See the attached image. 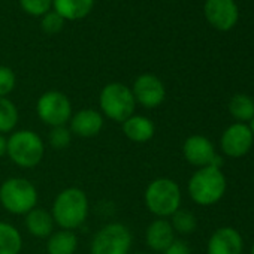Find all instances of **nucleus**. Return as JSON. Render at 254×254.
<instances>
[{"mask_svg": "<svg viewBox=\"0 0 254 254\" xmlns=\"http://www.w3.org/2000/svg\"><path fill=\"white\" fill-rule=\"evenodd\" d=\"M163 254H191L190 247L184 242V241H178L175 239L165 251Z\"/></svg>", "mask_w": 254, "mask_h": 254, "instance_id": "cd10ccee", "label": "nucleus"}, {"mask_svg": "<svg viewBox=\"0 0 254 254\" xmlns=\"http://www.w3.org/2000/svg\"><path fill=\"white\" fill-rule=\"evenodd\" d=\"M248 126H250V129H251V132H253V136H254V118L250 121V124H248Z\"/></svg>", "mask_w": 254, "mask_h": 254, "instance_id": "c756f323", "label": "nucleus"}, {"mask_svg": "<svg viewBox=\"0 0 254 254\" xmlns=\"http://www.w3.org/2000/svg\"><path fill=\"white\" fill-rule=\"evenodd\" d=\"M38 190L33 183L23 177L8 178L0 186V203L15 215H26L38 205Z\"/></svg>", "mask_w": 254, "mask_h": 254, "instance_id": "39448f33", "label": "nucleus"}, {"mask_svg": "<svg viewBox=\"0 0 254 254\" xmlns=\"http://www.w3.org/2000/svg\"><path fill=\"white\" fill-rule=\"evenodd\" d=\"M15 73L8 66H0V97H6L15 88Z\"/></svg>", "mask_w": 254, "mask_h": 254, "instance_id": "a878e982", "label": "nucleus"}, {"mask_svg": "<svg viewBox=\"0 0 254 254\" xmlns=\"http://www.w3.org/2000/svg\"><path fill=\"white\" fill-rule=\"evenodd\" d=\"M24 12L33 17H44L53 8V0H20Z\"/></svg>", "mask_w": 254, "mask_h": 254, "instance_id": "393cba45", "label": "nucleus"}, {"mask_svg": "<svg viewBox=\"0 0 254 254\" xmlns=\"http://www.w3.org/2000/svg\"><path fill=\"white\" fill-rule=\"evenodd\" d=\"M132 93L135 102L147 109H154L160 106L166 99V87L163 81L153 73L139 75L133 82Z\"/></svg>", "mask_w": 254, "mask_h": 254, "instance_id": "9b49d317", "label": "nucleus"}, {"mask_svg": "<svg viewBox=\"0 0 254 254\" xmlns=\"http://www.w3.org/2000/svg\"><path fill=\"white\" fill-rule=\"evenodd\" d=\"M20 114L17 105L8 97H0V135L14 132Z\"/></svg>", "mask_w": 254, "mask_h": 254, "instance_id": "4be33fe9", "label": "nucleus"}, {"mask_svg": "<svg viewBox=\"0 0 254 254\" xmlns=\"http://www.w3.org/2000/svg\"><path fill=\"white\" fill-rule=\"evenodd\" d=\"M6 154L18 168L33 169L44 159L45 144L42 138L33 130H17L8 138Z\"/></svg>", "mask_w": 254, "mask_h": 254, "instance_id": "20e7f679", "label": "nucleus"}, {"mask_svg": "<svg viewBox=\"0 0 254 254\" xmlns=\"http://www.w3.org/2000/svg\"><path fill=\"white\" fill-rule=\"evenodd\" d=\"M132 232L123 223H108L91 239V254H130Z\"/></svg>", "mask_w": 254, "mask_h": 254, "instance_id": "0eeeda50", "label": "nucleus"}, {"mask_svg": "<svg viewBox=\"0 0 254 254\" xmlns=\"http://www.w3.org/2000/svg\"><path fill=\"white\" fill-rule=\"evenodd\" d=\"M227 181L220 168H199L189 180V194L191 200L200 206H211L220 202L226 193Z\"/></svg>", "mask_w": 254, "mask_h": 254, "instance_id": "f03ea898", "label": "nucleus"}, {"mask_svg": "<svg viewBox=\"0 0 254 254\" xmlns=\"http://www.w3.org/2000/svg\"><path fill=\"white\" fill-rule=\"evenodd\" d=\"M183 156L196 168L215 166L221 169V157L217 154L214 144L203 135L189 136L183 144Z\"/></svg>", "mask_w": 254, "mask_h": 254, "instance_id": "9d476101", "label": "nucleus"}, {"mask_svg": "<svg viewBox=\"0 0 254 254\" xmlns=\"http://www.w3.org/2000/svg\"><path fill=\"white\" fill-rule=\"evenodd\" d=\"M133 254H148V253H133Z\"/></svg>", "mask_w": 254, "mask_h": 254, "instance_id": "2f4dec72", "label": "nucleus"}, {"mask_svg": "<svg viewBox=\"0 0 254 254\" xmlns=\"http://www.w3.org/2000/svg\"><path fill=\"white\" fill-rule=\"evenodd\" d=\"M42 30L48 35H56L59 32H62L63 26H64V20L56 12V11H50L42 17L41 21Z\"/></svg>", "mask_w": 254, "mask_h": 254, "instance_id": "bb28decb", "label": "nucleus"}, {"mask_svg": "<svg viewBox=\"0 0 254 254\" xmlns=\"http://www.w3.org/2000/svg\"><path fill=\"white\" fill-rule=\"evenodd\" d=\"M23 236L11 223L0 221V254H20Z\"/></svg>", "mask_w": 254, "mask_h": 254, "instance_id": "412c9836", "label": "nucleus"}, {"mask_svg": "<svg viewBox=\"0 0 254 254\" xmlns=\"http://www.w3.org/2000/svg\"><path fill=\"white\" fill-rule=\"evenodd\" d=\"M254 144V136L248 124L233 123L223 132L220 138V148L226 157L241 159L247 156Z\"/></svg>", "mask_w": 254, "mask_h": 254, "instance_id": "1a4fd4ad", "label": "nucleus"}, {"mask_svg": "<svg viewBox=\"0 0 254 254\" xmlns=\"http://www.w3.org/2000/svg\"><path fill=\"white\" fill-rule=\"evenodd\" d=\"M94 6V0H53L54 11L66 21L85 18Z\"/></svg>", "mask_w": 254, "mask_h": 254, "instance_id": "a211bd4d", "label": "nucleus"}, {"mask_svg": "<svg viewBox=\"0 0 254 254\" xmlns=\"http://www.w3.org/2000/svg\"><path fill=\"white\" fill-rule=\"evenodd\" d=\"M121 129L124 136L136 144L148 142L156 135V126L151 118L145 115H136L133 114L126 121L121 123Z\"/></svg>", "mask_w": 254, "mask_h": 254, "instance_id": "dca6fc26", "label": "nucleus"}, {"mask_svg": "<svg viewBox=\"0 0 254 254\" xmlns=\"http://www.w3.org/2000/svg\"><path fill=\"white\" fill-rule=\"evenodd\" d=\"M48 142L54 150H64L72 142V132L67 126L51 127L48 133Z\"/></svg>", "mask_w": 254, "mask_h": 254, "instance_id": "b1692460", "label": "nucleus"}, {"mask_svg": "<svg viewBox=\"0 0 254 254\" xmlns=\"http://www.w3.org/2000/svg\"><path fill=\"white\" fill-rule=\"evenodd\" d=\"M251 254H254V242H253V245H251Z\"/></svg>", "mask_w": 254, "mask_h": 254, "instance_id": "7c9ffc66", "label": "nucleus"}, {"mask_svg": "<svg viewBox=\"0 0 254 254\" xmlns=\"http://www.w3.org/2000/svg\"><path fill=\"white\" fill-rule=\"evenodd\" d=\"M144 200L153 215L166 218L181 208V189L178 183L171 178H156L147 186Z\"/></svg>", "mask_w": 254, "mask_h": 254, "instance_id": "7ed1b4c3", "label": "nucleus"}, {"mask_svg": "<svg viewBox=\"0 0 254 254\" xmlns=\"http://www.w3.org/2000/svg\"><path fill=\"white\" fill-rule=\"evenodd\" d=\"M206 21L220 32H229L239 18V9L235 0H206L203 6Z\"/></svg>", "mask_w": 254, "mask_h": 254, "instance_id": "f8f14e48", "label": "nucleus"}, {"mask_svg": "<svg viewBox=\"0 0 254 254\" xmlns=\"http://www.w3.org/2000/svg\"><path fill=\"white\" fill-rule=\"evenodd\" d=\"M175 241V230L169 220L156 218L145 229L147 247L156 253H163Z\"/></svg>", "mask_w": 254, "mask_h": 254, "instance_id": "2eb2a0df", "label": "nucleus"}, {"mask_svg": "<svg viewBox=\"0 0 254 254\" xmlns=\"http://www.w3.org/2000/svg\"><path fill=\"white\" fill-rule=\"evenodd\" d=\"M67 124H69L72 135L88 139V138L97 136L102 132L103 124H105V117L102 115V112L93 108H85V109H79L78 112H75Z\"/></svg>", "mask_w": 254, "mask_h": 254, "instance_id": "ddd939ff", "label": "nucleus"}, {"mask_svg": "<svg viewBox=\"0 0 254 254\" xmlns=\"http://www.w3.org/2000/svg\"><path fill=\"white\" fill-rule=\"evenodd\" d=\"M229 114L233 117L235 123L250 124L254 118V99L245 93L233 94L229 100Z\"/></svg>", "mask_w": 254, "mask_h": 254, "instance_id": "aec40b11", "label": "nucleus"}, {"mask_svg": "<svg viewBox=\"0 0 254 254\" xmlns=\"http://www.w3.org/2000/svg\"><path fill=\"white\" fill-rule=\"evenodd\" d=\"M26 229L30 235L36 238H48L54 232V220L51 212L42 208H33L30 212L26 214L24 218Z\"/></svg>", "mask_w": 254, "mask_h": 254, "instance_id": "f3484780", "label": "nucleus"}, {"mask_svg": "<svg viewBox=\"0 0 254 254\" xmlns=\"http://www.w3.org/2000/svg\"><path fill=\"white\" fill-rule=\"evenodd\" d=\"M242 236L236 229L230 226L217 229L209 236L206 244V254H242Z\"/></svg>", "mask_w": 254, "mask_h": 254, "instance_id": "4468645a", "label": "nucleus"}, {"mask_svg": "<svg viewBox=\"0 0 254 254\" xmlns=\"http://www.w3.org/2000/svg\"><path fill=\"white\" fill-rule=\"evenodd\" d=\"M171 224H172L175 232H178L181 235H190L196 230L197 220L191 211L180 208L177 212H174L171 215Z\"/></svg>", "mask_w": 254, "mask_h": 254, "instance_id": "5701e85b", "label": "nucleus"}, {"mask_svg": "<svg viewBox=\"0 0 254 254\" xmlns=\"http://www.w3.org/2000/svg\"><path fill=\"white\" fill-rule=\"evenodd\" d=\"M36 112L39 120L50 127L66 126L73 115L69 97L57 90L45 91L38 99Z\"/></svg>", "mask_w": 254, "mask_h": 254, "instance_id": "6e6552de", "label": "nucleus"}, {"mask_svg": "<svg viewBox=\"0 0 254 254\" xmlns=\"http://www.w3.org/2000/svg\"><path fill=\"white\" fill-rule=\"evenodd\" d=\"M78 248V238L75 232L60 229L53 232L47 241L48 254H75Z\"/></svg>", "mask_w": 254, "mask_h": 254, "instance_id": "6ab92c4d", "label": "nucleus"}, {"mask_svg": "<svg viewBox=\"0 0 254 254\" xmlns=\"http://www.w3.org/2000/svg\"><path fill=\"white\" fill-rule=\"evenodd\" d=\"M99 106L103 117L123 123L135 114L136 102L130 87L123 82H109L100 91Z\"/></svg>", "mask_w": 254, "mask_h": 254, "instance_id": "423d86ee", "label": "nucleus"}, {"mask_svg": "<svg viewBox=\"0 0 254 254\" xmlns=\"http://www.w3.org/2000/svg\"><path fill=\"white\" fill-rule=\"evenodd\" d=\"M88 197L79 187H67L62 190L54 202L51 215L54 223L64 230H75L84 224L88 217Z\"/></svg>", "mask_w": 254, "mask_h": 254, "instance_id": "f257e3e1", "label": "nucleus"}, {"mask_svg": "<svg viewBox=\"0 0 254 254\" xmlns=\"http://www.w3.org/2000/svg\"><path fill=\"white\" fill-rule=\"evenodd\" d=\"M6 147H8V138H5V135H0V157H3L6 154Z\"/></svg>", "mask_w": 254, "mask_h": 254, "instance_id": "c85d7f7f", "label": "nucleus"}]
</instances>
